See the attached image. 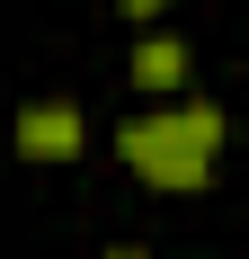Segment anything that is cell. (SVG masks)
I'll list each match as a JSON object with an SVG mask.
<instances>
[{
	"label": "cell",
	"instance_id": "3957f363",
	"mask_svg": "<svg viewBox=\"0 0 249 259\" xmlns=\"http://www.w3.org/2000/svg\"><path fill=\"white\" fill-rule=\"evenodd\" d=\"M134 90H151V99H178V90H187V36H169V27H143V36H134Z\"/></svg>",
	"mask_w": 249,
	"mask_h": 259
},
{
	"label": "cell",
	"instance_id": "7a4b0ae2",
	"mask_svg": "<svg viewBox=\"0 0 249 259\" xmlns=\"http://www.w3.org/2000/svg\"><path fill=\"white\" fill-rule=\"evenodd\" d=\"M80 143H89V125H80L72 99H27L18 107V161H72Z\"/></svg>",
	"mask_w": 249,
	"mask_h": 259
},
{
	"label": "cell",
	"instance_id": "277c9868",
	"mask_svg": "<svg viewBox=\"0 0 249 259\" xmlns=\"http://www.w3.org/2000/svg\"><path fill=\"white\" fill-rule=\"evenodd\" d=\"M116 9H125L134 27H160V9H169V0H116Z\"/></svg>",
	"mask_w": 249,
	"mask_h": 259
},
{
	"label": "cell",
	"instance_id": "6da1fadb",
	"mask_svg": "<svg viewBox=\"0 0 249 259\" xmlns=\"http://www.w3.org/2000/svg\"><path fill=\"white\" fill-rule=\"evenodd\" d=\"M116 161L143 188H160V197H196V188H214V170H223V107L214 99H160V107H143V116H125Z\"/></svg>",
	"mask_w": 249,
	"mask_h": 259
},
{
	"label": "cell",
	"instance_id": "5b68a950",
	"mask_svg": "<svg viewBox=\"0 0 249 259\" xmlns=\"http://www.w3.org/2000/svg\"><path fill=\"white\" fill-rule=\"evenodd\" d=\"M107 259H143V250H107Z\"/></svg>",
	"mask_w": 249,
	"mask_h": 259
}]
</instances>
